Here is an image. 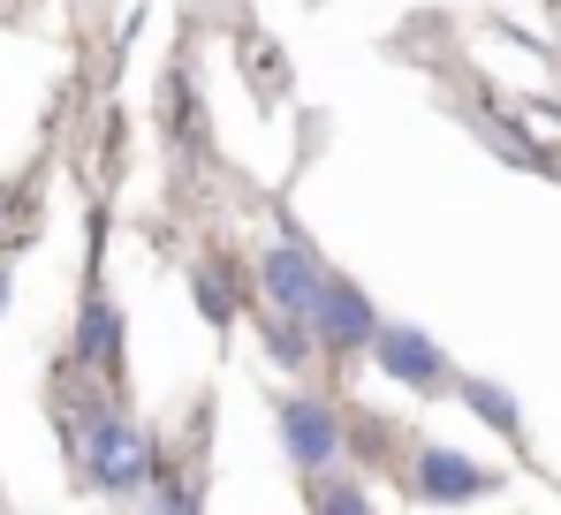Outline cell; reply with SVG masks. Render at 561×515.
I'll return each instance as SVG.
<instances>
[{
    "label": "cell",
    "instance_id": "obj_1",
    "mask_svg": "<svg viewBox=\"0 0 561 515\" xmlns=\"http://www.w3.org/2000/svg\"><path fill=\"white\" fill-rule=\"evenodd\" d=\"M84 462H92V478L106 493H137L152 478V439L129 425L122 410H92L84 417Z\"/></svg>",
    "mask_w": 561,
    "mask_h": 515
},
{
    "label": "cell",
    "instance_id": "obj_5",
    "mask_svg": "<svg viewBox=\"0 0 561 515\" xmlns=\"http://www.w3.org/2000/svg\"><path fill=\"white\" fill-rule=\"evenodd\" d=\"M373 364L387 379H402V387H433L440 371H448V356L433 334H417V327H379L373 334Z\"/></svg>",
    "mask_w": 561,
    "mask_h": 515
},
{
    "label": "cell",
    "instance_id": "obj_2",
    "mask_svg": "<svg viewBox=\"0 0 561 515\" xmlns=\"http://www.w3.org/2000/svg\"><path fill=\"white\" fill-rule=\"evenodd\" d=\"M259 281H266V304H274L280 319H311V304H319V288H327V265H319L311 243L280 236L274 251L259 258Z\"/></svg>",
    "mask_w": 561,
    "mask_h": 515
},
{
    "label": "cell",
    "instance_id": "obj_7",
    "mask_svg": "<svg viewBox=\"0 0 561 515\" xmlns=\"http://www.w3.org/2000/svg\"><path fill=\"white\" fill-rule=\"evenodd\" d=\"M463 402H470V410H478L493 432H501V439H516V432H524V417H516V394H508V387H493V379H463Z\"/></svg>",
    "mask_w": 561,
    "mask_h": 515
},
{
    "label": "cell",
    "instance_id": "obj_6",
    "mask_svg": "<svg viewBox=\"0 0 561 515\" xmlns=\"http://www.w3.org/2000/svg\"><path fill=\"white\" fill-rule=\"evenodd\" d=\"M485 485H493V470H478L456 447H425V455H417V493H425V501H478Z\"/></svg>",
    "mask_w": 561,
    "mask_h": 515
},
{
    "label": "cell",
    "instance_id": "obj_8",
    "mask_svg": "<svg viewBox=\"0 0 561 515\" xmlns=\"http://www.w3.org/2000/svg\"><path fill=\"white\" fill-rule=\"evenodd\" d=\"M114 342H122V319H114L106 304H92V311H84V334H77V356H84V364H114Z\"/></svg>",
    "mask_w": 561,
    "mask_h": 515
},
{
    "label": "cell",
    "instance_id": "obj_4",
    "mask_svg": "<svg viewBox=\"0 0 561 515\" xmlns=\"http://www.w3.org/2000/svg\"><path fill=\"white\" fill-rule=\"evenodd\" d=\"M280 447H288V462L296 470H334V455H342V425H334V410L327 402H311V394H296V402H280Z\"/></svg>",
    "mask_w": 561,
    "mask_h": 515
},
{
    "label": "cell",
    "instance_id": "obj_9",
    "mask_svg": "<svg viewBox=\"0 0 561 515\" xmlns=\"http://www.w3.org/2000/svg\"><path fill=\"white\" fill-rule=\"evenodd\" d=\"M0 304H8V281H0Z\"/></svg>",
    "mask_w": 561,
    "mask_h": 515
},
{
    "label": "cell",
    "instance_id": "obj_3",
    "mask_svg": "<svg viewBox=\"0 0 561 515\" xmlns=\"http://www.w3.org/2000/svg\"><path fill=\"white\" fill-rule=\"evenodd\" d=\"M311 342L319 348H334V356H350V348H373L379 334V319H373V304H365V288H350V281H334L327 273V288H319V304H311Z\"/></svg>",
    "mask_w": 561,
    "mask_h": 515
}]
</instances>
